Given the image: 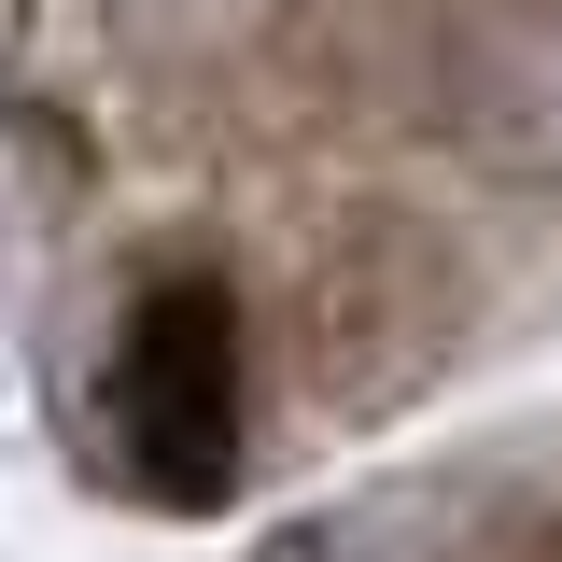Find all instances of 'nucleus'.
I'll return each mask as SVG.
<instances>
[{"label":"nucleus","instance_id":"f257e3e1","mask_svg":"<svg viewBox=\"0 0 562 562\" xmlns=\"http://www.w3.org/2000/svg\"><path fill=\"white\" fill-rule=\"evenodd\" d=\"M99 422L140 506H225L239 492V295L225 281H155L127 310V338L99 366Z\"/></svg>","mask_w":562,"mask_h":562},{"label":"nucleus","instance_id":"f03ea898","mask_svg":"<svg viewBox=\"0 0 562 562\" xmlns=\"http://www.w3.org/2000/svg\"><path fill=\"white\" fill-rule=\"evenodd\" d=\"M450 140L492 183L562 198V0H506L492 29H464L450 57Z\"/></svg>","mask_w":562,"mask_h":562}]
</instances>
